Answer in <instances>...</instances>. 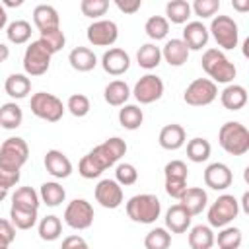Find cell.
Here are the masks:
<instances>
[{
	"instance_id": "cell-60",
	"label": "cell",
	"mask_w": 249,
	"mask_h": 249,
	"mask_svg": "<svg viewBox=\"0 0 249 249\" xmlns=\"http://www.w3.org/2000/svg\"><path fill=\"white\" fill-rule=\"evenodd\" d=\"M6 195H8V191H6V189H2V187H0V202H2V200H4V198H6Z\"/></svg>"
},
{
	"instance_id": "cell-12",
	"label": "cell",
	"mask_w": 249,
	"mask_h": 249,
	"mask_svg": "<svg viewBox=\"0 0 249 249\" xmlns=\"http://www.w3.org/2000/svg\"><path fill=\"white\" fill-rule=\"evenodd\" d=\"M132 93H134L136 101L142 103V105L154 103V101H158V99L163 95V82H161V78L156 76V74H146V76H142V78L134 84Z\"/></svg>"
},
{
	"instance_id": "cell-50",
	"label": "cell",
	"mask_w": 249,
	"mask_h": 249,
	"mask_svg": "<svg viewBox=\"0 0 249 249\" xmlns=\"http://www.w3.org/2000/svg\"><path fill=\"white\" fill-rule=\"evenodd\" d=\"M60 249H89V245L82 235H68L62 239Z\"/></svg>"
},
{
	"instance_id": "cell-39",
	"label": "cell",
	"mask_w": 249,
	"mask_h": 249,
	"mask_svg": "<svg viewBox=\"0 0 249 249\" xmlns=\"http://www.w3.org/2000/svg\"><path fill=\"white\" fill-rule=\"evenodd\" d=\"M144 31H146V35H148L150 39L160 41V39H163V37L167 35V31H169V21H167L163 16H150V18L146 19V23H144Z\"/></svg>"
},
{
	"instance_id": "cell-5",
	"label": "cell",
	"mask_w": 249,
	"mask_h": 249,
	"mask_svg": "<svg viewBox=\"0 0 249 249\" xmlns=\"http://www.w3.org/2000/svg\"><path fill=\"white\" fill-rule=\"evenodd\" d=\"M29 107H31V113L43 121H49V123H56L62 119L64 115V105L62 101L54 95V93H49V91H37L31 95V101H29Z\"/></svg>"
},
{
	"instance_id": "cell-37",
	"label": "cell",
	"mask_w": 249,
	"mask_h": 249,
	"mask_svg": "<svg viewBox=\"0 0 249 249\" xmlns=\"http://www.w3.org/2000/svg\"><path fill=\"white\" fill-rule=\"evenodd\" d=\"M6 35H8V39H10L12 43L23 45V43H27L29 37H31V23L25 21V19H16V21H12V23L8 25Z\"/></svg>"
},
{
	"instance_id": "cell-43",
	"label": "cell",
	"mask_w": 249,
	"mask_h": 249,
	"mask_svg": "<svg viewBox=\"0 0 249 249\" xmlns=\"http://www.w3.org/2000/svg\"><path fill=\"white\" fill-rule=\"evenodd\" d=\"M103 171H105V169L99 165V161L93 158L91 152H88V154L80 160V163H78V173H80L84 179H95V177H99Z\"/></svg>"
},
{
	"instance_id": "cell-57",
	"label": "cell",
	"mask_w": 249,
	"mask_h": 249,
	"mask_svg": "<svg viewBox=\"0 0 249 249\" xmlns=\"http://www.w3.org/2000/svg\"><path fill=\"white\" fill-rule=\"evenodd\" d=\"M6 21H8V14H6V10H4V6L0 4V29L6 25Z\"/></svg>"
},
{
	"instance_id": "cell-49",
	"label": "cell",
	"mask_w": 249,
	"mask_h": 249,
	"mask_svg": "<svg viewBox=\"0 0 249 249\" xmlns=\"http://www.w3.org/2000/svg\"><path fill=\"white\" fill-rule=\"evenodd\" d=\"M163 173H165V177H179V179H187L189 169H187L185 161H181V160H171V161H167V163H165Z\"/></svg>"
},
{
	"instance_id": "cell-53",
	"label": "cell",
	"mask_w": 249,
	"mask_h": 249,
	"mask_svg": "<svg viewBox=\"0 0 249 249\" xmlns=\"http://www.w3.org/2000/svg\"><path fill=\"white\" fill-rule=\"evenodd\" d=\"M115 4H117V8H119L121 12H124V14H134V12L140 10V6H142L140 0H115Z\"/></svg>"
},
{
	"instance_id": "cell-52",
	"label": "cell",
	"mask_w": 249,
	"mask_h": 249,
	"mask_svg": "<svg viewBox=\"0 0 249 249\" xmlns=\"http://www.w3.org/2000/svg\"><path fill=\"white\" fill-rule=\"evenodd\" d=\"M0 237H4L8 243H12L16 239V228L10 220L6 218H0Z\"/></svg>"
},
{
	"instance_id": "cell-3",
	"label": "cell",
	"mask_w": 249,
	"mask_h": 249,
	"mask_svg": "<svg viewBox=\"0 0 249 249\" xmlns=\"http://www.w3.org/2000/svg\"><path fill=\"white\" fill-rule=\"evenodd\" d=\"M200 64H202V70L212 78L214 84L216 82L230 84L237 74L233 62H230L226 58V54L222 51H218V49H206L204 54H202Z\"/></svg>"
},
{
	"instance_id": "cell-45",
	"label": "cell",
	"mask_w": 249,
	"mask_h": 249,
	"mask_svg": "<svg viewBox=\"0 0 249 249\" xmlns=\"http://www.w3.org/2000/svg\"><path fill=\"white\" fill-rule=\"evenodd\" d=\"M109 8V2L107 0H82L80 2V10L86 18H99V16H105Z\"/></svg>"
},
{
	"instance_id": "cell-58",
	"label": "cell",
	"mask_w": 249,
	"mask_h": 249,
	"mask_svg": "<svg viewBox=\"0 0 249 249\" xmlns=\"http://www.w3.org/2000/svg\"><path fill=\"white\" fill-rule=\"evenodd\" d=\"M6 6H21V0H6Z\"/></svg>"
},
{
	"instance_id": "cell-47",
	"label": "cell",
	"mask_w": 249,
	"mask_h": 249,
	"mask_svg": "<svg viewBox=\"0 0 249 249\" xmlns=\"http://www.w3.org/2000/svg\"><path fill=\"white\" fill-rule=\"evenodd\" d=\"M218 8H220V0H195L191 10H195V14L200 18H210L218 12Z\"/></svg>"
},
{
	"instance_id": "cell-38",
	"label": "cell",
	"mask_w": 249,
	"mask_h": 249,
	"mask_svg": "<svg viewBox=\"0 0 249 249\" xmlns=\"http://www.w3.org/2000/svg\"><path fill=\"white\" fill-rule=\"evenodd\" d=\"M10 222L18 230H29L37 222V210H25V208H10Z\"/></svg>"
},
{
	"instance_id": "cell-61",
	"label": "cell",
	"mask_w": 249,
	"mask_h": 249,
	"mask_svg": "<svg viewBox=\"0 0 249 249\" xmlns=\"http://www.w3.org/2000/svg\"><path fill=\"white\" fill-rule=\"evenodd\" d=\"M247 47H249V39L243 41V54H245V56H247Z\"/></svg>"
},
{
	"instance_id": "cell-56",
	"label": "cell",
	"mask_w": 249,
	"mask_h": 249,
	"mask_svg": "<svg viewBox=\"0 0 249 249\" xmlns=\"http://www.w3.org/2000/svg\"><path fill=\"white\" fill-rule=\"evenodd\" d=\"M241 208H243V212H249V193H243V196H241Z\"/></svg>"
},
{
	"instance_id": "cell-4",
	"label": "cell",
	"mask_w": 249,
	"mask_h": 249,
	"mask_svg": "<svg viewBox=\"0 0 249 249\" xmlns=\"http://www.w3.org/2000/svg\"><path fill=\"white\" fill-rule=\"evenodd\" d=\"M29 158V146L23 138L12 136L6 138L0 146V169L2 171H19Z\"/></svg>"
},
{
	"instance_id": "cell-51",
	"label": "cell",
	"mask_w": 249,
	"mask_h": 249,
	"mask_svg": "<svg viewBox=\"0 0 249 249\" xmlns=\"http://www.w3.org/2000/svg\"><path fill=\"white\" fill-rule=\"evenodd\" d=\"M18 181H19V171H2L0 169V187L2 189H10V187H14V185H18Z\"/></svg>"
},
{
	"instance_id": "cell-44",
	"label": "cell",
	"mask_w": 249,
	"mask_h": 249,
	"mask_svg": "<svg viewBox=\"0 0 249 249\" xmlns=\"http://www.w3.org/2000/svg\"><path fill=\"white\" fill-rule=\"evenodd\" d=\"M66 109L74 115V117H86L88 113H89V109H91V105H89V97L88 95H84V93H72L70 97H68V101H66Z\"/></svg>"
},
{
	"instance_id": "cell-1",
	"label": "cell",
	"mask_w": 249,
	"mask_h": 249,
	"mask_svg": "<svg viewBox=\"0 0 249 249\" xmlns=\"http://www.w3.org/2000/svg\"><path fill=\"white\" fill-rule=\"evenodd\" d=\"M160 212H161V202L156 195L150 193L134 195L126 202V214L136 224H152L160 218Z\"/></svg>"
},
{
	"instance_id": "cell-25",
	"label": "cell",
	"mask_w": 249,
	"mask_h": 249,
	"mask_svg": "<svg viewBox=\"0 0 249 249\" xmlns=\"http://www.w3.org/2000/svg\"><path fill=\"white\" fill-rule=\"evenodd\" d=\"M68 62H70V66H72L74 70H78V72H89V70L95 68L97 56H95V53H93L91 49H88V47H76V49L70 51Z\"/></svg>"
},
{
	"instance_id": "cell-17",
	"label": "cell",
	"mask_w": 249,
	"mask_h": 249,
	"mask_svg": "<svg viewBox=\"0 0 249 249\" xmlns=\"http://www.w3.org/2000/svg\"><path fill=\"white\" fill-rule=\"evenodd\" d=\"M208 27L202 21H189L183 29V43L189 51H200L208 43Z\"/></svg>"
},
{
	"instance_id": "cell-9",
	"label": "cell",
	"mask_w": 249,
	"mask_h": 249,
	"mask_svg": "<svg viewBox=\"0 0 249 249\" xmlns=\"http://www.w3.org/2000/svg\"><path fill=\"white\" fill-rule=\"evenodd\" d=\"M51 53L45 49V45L37 39V41H31V45L25 49V54H23V70L29 74V76H41L49 70L51 66Z\"/></svg>"
},
{
	"instance_id": "cell-2",
	"label": "cell",
	"mask_w": 249,
	"mask_h": 249,
	"mask_svg": "<svg viewBox=\"0 0 249 249\" xmlns=\"http://www.w3.org/2000/svg\"><path fill=\"white\" fill-rule=\"evenodd\" d=\"M218 142L228 154L243 156L249 150V130L245 124H241L237 121H228L220 126Z\"/></svg>"
},
{
	"instance_id": "cell-27",
	"label": "cell",
	"mask_w": 249,
	"mask_h": 249,
	"mask_svg": "<svg viewBox=\"0 0 249 249\" xmlns=\"http://www.w3.org/2000/svg\"><path fill=\"white\" fill-rule=\"evenodd\" d=\"M4 89L14 99H23L31 91V80L25 74H10L4 82Z\"/></svg>"
},
{
	"instance_id": "cell-46",
	"label": "cell",
	"mask_w": 249,
	"mask_h": 249,
	"mask_svg": "<svg viewBox=\"0 0 249 249\" xmlns=\"http://www.w3.org/2000/svg\"><path fill=\"white\" fill-rule=\"evenodd\" d=\"M136 179H138V171H136V167H134L132 163H119V165H117L115 181H117L119 185L128 187V185H134Z\"/></svg>"
},
{
	"instance_id": "cell-55",
	"label": "cell",
	"mask_w": 249,
	"mask_h": 249,
	"mask_svg": "<svg viewBox=\"0 0 249 249\" xmlns=\"http://www.w3.org/2000/svg\"><path fill=\"white\" fill-rule=\"evenodd\" d=\"M8 56H10V49H8L4 43H0V62L8 60Z\"/></svg>"
},
{
	"instance_id": "cell-24",
	"label": "cell",
	"mask_w": 249,
	"mask_h": 249,
	"mask_svg": "<svg viewBox=\"0 0 249 249\" xmlns=\"http://www.w3.org/2000/svg\"><path fill=\"white\" fill-rule=\"evenodd\" d=\"M161 56L169 66H183L189 58V49L183 39H169L161 49Z\"/></svg>"
},
{
	"instance_id": "cell-8",
	"label": "cell",
	"mask_w": 249,
	"mask_h": 249,
	"mask_svg": "<svg viewBox=\"0 0 249 249\" xmlns=\"http://www.w3.org/2000/svg\"><path fill=\"white\" fill-rule=\"evenodd\" d=\"M208 31H212V37L216 39V43L222 49H233V47H237L239 27L233 21V18H230V16H216L212 19Z\"/></svg>"
},
{
	"instance_id": "cell-20",
	"label": "cell",
	"mask_w": 249,
	"mask_h": 249,
	"mask_svg": "<svg viewBox=\"0 0 249 249\" xmlns=\"http://www.w3.org/2000/svg\"><path fill=\"white\" fill-rule=\"evenodd\" d=\"M208 202V196H206V191L200 189V187H187V191L181 195L179 198V204L191 214V216H196L204 210Z\"/></svg>"
},
{
	"instance_id": "cell-15",
	"label": "cell",
	"mask_w": 249,
	"mask_h": 249,
	"mask_svg": "<svg viewBox=\"0 0 249 249\" xmlns=\"http://www.w3.org/2000/svg\"><path fill=\"white\" fill-rule=\"evenodd\" d=\"M231 181H233L231 169L222 161H214L204 169V183H206V187H210L214 191L228 189L231 185Z\"/></svg>"
},
{
	"instance_id": "cell-40",
	"label": "cell",
	"mask_w": 249,
	"mask_h": 249,
	"mask_svg": "<svg viewBox=\"0 0 249 249\" xmlns=\"http://www.w3.org/2000/svg\"><path fill=\"white\" fill-rule=\"evenodd\" d=\"M171 245V233L165 228H154L144 237L146 249H167Z\"/></svg>"
},
{
	"instance_id": "cell-16",
	"label": "cell",
	"mask_w": 249,
	"mask_h": 249,
	"mask_svg": "<svg viewBox=\"0 0 249 249\" xmlns=\"http://www.w3.org/2000/svg\"><path fill=\"white\" fill-rule=\"evenodd\" d=\"M101 66H103V70H105L107 74H111V76H121V74H124V72L128 70V66H130V56H128L126 51H123V49H119V47H113V49H109V51L103 53V56H101Z\"/></svg>"
},
{
	"instance_id": "cell-32",
	"label": "cell",
	"mask_w": 249,
	"mask_h": 249,
	"mask_svg": "<svg viewBox=\"0 0 249 249\" xmlns=\"http://www.w3.org/2000/svg\"><path fill=\"white\" fill-rule=\"evenodd\" d=\"M12 206L25 208V210H37L39 208V193L31 187H19L12 196Z\"/></svg>"
},
{
	"instance_id": "cell-19",
	"label": "cell",
	"mask_w": 249,
	"mask_h": 249,
	"mask_svg": "<svg viewBox=\"0 0 249 249\" xmlns=\"http://www.w3.org/2000/svg\"><path fill=\"white\" fill-rule=\"evenodd\" d=\"M33 21H35L39 33L49 31V29H58V25H60L58 12L51 4H37L33 10Z\"/></svg>"
},
{
	"instance_id": "cell-41",
	"label": "cell",
	"mask_w": 249,
	"mask_h": 249,
	"mask_svg": "<svg viewBox=\"0 0 249 249\" xmlns=\"http://www.w3.org/2000/svg\"><path fill=\"white\" fill-rule=\"evenodd\" d=\"M39 41L45 45V49H47L51 54H54V53H58V51L64 47V43H66V37H64V31L58 27V29L41 31V35H39Z\"/></svg>"
},
{
	"instance_id": "cell-54",
	"label": "cell",
	"mask_w": 249,
	"mask_h": 249,
	"mask_svg": "<svg viewBox=\"0 0 249 249\" xmlns=\"http://www.w3.org/2000/svg\"><path fill=\"white\" fill-rule=\"evenodd\" d=\"M231 6L239 12H245V10H249V0H233Z\"/></svg>"
},
{
	"instance_id": "cell-10",
	"label": "cell",
	"mask_w": 249,
	"mask_h": 249,
	"mask_svg": "<svg viewBox=\"0 0 249 249\" xmlns=\"http://www.w3.org/2000/svg\"><path fill=\"white\" fill-rule=\"evenodd\" d=\"M64 222L72 230H88L93 224V206L86 198H74L64 210Z\"/></svg>"
},
{
	"instance_id": "cell-6",
	"label": "cell",
	"mask_w": 249,
	"mask_h": 249,
	"mask_svg": "<svg viewBox=\"0 0 249 249\" xmlns=\"http://www.w3.org/2000/svg\"><path fill=\"white\" fill-rule=\"evenodd\" d=\"M237 212H239L237 198L233 195H222L208 208V222L214 228H226L237 216Z\"/></svg>"
},
{
	"instance_id": "cell-26",
	"label": "cell",
	"mask_w": 249,
	"mask_h": 249,
	"mask_svg": "<svg viewBox=\"0 0 249 249\" xmlns=\"http://www.w3.org/2000/svg\"><path fill=\"white\" fill-rule=\"evenodd\" d=\"M103 97H105V101H107L109 105H113V107H123V105L126 103V99L130 97V88H128V84L123 82V80H113V82H109V84L105 86Z\"/></svg>"
},
{
	"instance_id": "cell-48",
	"label": "cell",
	"mask_w": 249,
	"mask_h": 249,
	"mask_svg": "<svg viewBox=\"0 0 249 249\" xmlns=\"http://www.w3.org/2000/svg\"><path fill=\"white\" fill-rule=\"evenodd\" d=\"M187 191V179H179V177H165V193L171 198H181V195Z\"/></svg>"
},
{
	"instance_id": "cell-30",
	"label": "cell",
	"mask_w": 249,
	"mask_h": 249,
	"mask_svg": "<svg viewBox=\"0 0 249 249\" xmlns=\"http://www.w3.org/2000/svg\"><path fill=\"white\" fill-rule=\"evenodd\" d=\"M144 121V113L138 105H123L119 109V123L126 130H136Z\"/></svg>"
},
{
	"instance_id": "cell-13",
	"label": "cell",
	"mask_w": 249,
	"mask_h": 249,
	"mask_svg": "<svg viewBox=\"0 0 249 249\" xmlns=\"http://www.w3.org/2000/svg\"><path fill=\"white\" fill-rule=\"evenodd\" d=\"M119 27L113 19H95L88 27V41L93 47H109L117 41Z\"/></svg>"
},
{
	"instance_id": "cell-42",
	"label": "cell",
	"mask_w": 249,
	"mask_h": 249,
	"mask_svg": "<svg viewBox=\"0 0 249 249\" xmlns=\"http://www.w3.org/2000/svg\"><path fill=\"white\" fill-rule=\"evenodd\" d=\"M220 249H239L241 245V230L239 228H224L218 237H214Z\"/></svg>"
},
{
	"instance_id": "cell-21",
	"label": "cell",
	"mask_w": 249,
	"mask_h": 249,
	"mask_svg": "<svg viewBox=\"0 0 249 249\" xmlns=\"http://www.w3.org/2000/svg\"><path fill=\"white\" fill-rule=\"evenodd\" d=\"M185 136H187L185 128L177 123H171V124L161 126L158 140H160V146L163 150H179L185 144Z\"/></svg>"
},
{
	"instance_id": "cell-34",
	"label": "cell",
	"mask_w": 249,
	"mask_h": 249,
	"mask_svg": "<svg viewBox=\"0 0 249 249\" xmlns=\"http://www.w3.org/2000/svg\"><path fill=\"white\" fill-rule=\"evenodd\" d=\"M136 60H138V64H140L142 68L152 70V68H156V66L160 64V60H161V49L156 47L154 43H146V45H142V47L138 49Z\"/></svg>"
},
{
	"instance_id": "cell-36",
	"label": "cell",
	"mask_w": 249,
	"mask_h": 249,
	"mask_svg": "<svg viewBox=\"0 0 249 249\" xmlns=\"http://www.w3.org/2000/svg\"><path fill=\"white\" fill-rule=\"evenodd\" d=\"M165 19L173 23H185L191 16V4L185 0H169L165 4Z\"/></svg>"
},
{
	"instance_id": "cell-22",
	"label": "cell",
	"mask_w": 249,
	"mask_h": 249,
	"mask_svg": "<svg viewBox=\"0 0 249 249\" xmlns=\"http://www.w3.org/2000/svg\"><path fill=\"white\" fill-rule=\"evenodd\" d=\"M220 101L228 111H239L247 103V89L239 84H228L220 93Z\"/></svg>"
},
{
	"instance_id": "cell-59",
	"label": "cell",
	"mask_w": 249,
	"mask_h": 249,
	"mask_svg": "<svg viewBox=\"0 0 249 249\" xmlns=\"http://www.w3.org/2000/svg\"><path fill=\"white\" fill-rule=\"evenodd\" d=\"M8 247H10V243L4 237H0V249H8Z\"/></svg>"
},
{
	"instance_id": "cell-29",
	"label": "cell",
	"mask_w": 249,
	"mask_h": 249,
	"mask_svg": "<svg viewBox=\"0 0 249 249\" xmlns=\"http://www.w3.org/2000/svg\"><path fill=\"white\" fill-rule=\"evenodd\" d=\"M39 198H41L47 206H58L60 202H64V198H66V191H64V187L58 185L56 181H47V183L41 185Z\"/></svg>"
},
{
	"instance_id": "cell-11",
	"label": "cell",
	"mask_w": 249,
	"mask_h": 249,
	"mask_svg": "<svg viewBox=\"0 0 249 249\" xmlns=\"http://www.w3.org/2000/svg\"><path fill=\"white\" fill-rule=\"evenodd\" d=\"M93 158L99 161V165L103 169L115 165L124 154H126V142L119 136H113V138H107L105 142H101L99 146H95L91 150Z\"/></svg>"
},
{
	"instance_id": "cell-31",
	"label": "cell",
	"mask_w": 249,
	"mask_h": 249,
	"mask_svg": "<svg viewBox=\"0 0 249 249\" xmlns=\"http://www.w3.org/2000/svg\"><path fill=\"white\" fill-rule=\"evenodd\" d=\"M210 152H212V146H210V142L206 138L196 136V138L187 142V158L191 161H195V163L206 161L210 158Z\"/></svg>"
},
{
	"instance_id": "cell-35",
	"label": "cell",
	"mask_w": 249,
	"mask_h": 249,
	"mask_svg": "<svg viewBox=\"0 0 249 249\" xmlns=\"http://www.w3.org/2000/svg\"><path fill=\"white\" fill-rule=\"evenodd\" d=\"M62 233V222L58 216L49 214L39 222V237L43 241H54Z\"/></svg>"
},
{
	"instance_id": "cell-23",
	"label": "cell",
	"mask_w": 249,
	"mask_h": 249,
	"mask_svg": "<svg viewBox=\"0 0 249 249\" xmlns=\"http://www.w3.org/2000/svg\"><path fill=\"white\" fill-rule=\"evenodd\" d=\"M191 220H193V216L181 204H173L165 212V226H167V230H171V233L187 231L189 226H191Z\"/></svg>"
},
{
	"instance_id": "cell-14",
	"label": "cell",
	"mask_w": 249,
	"mask_h": 249,
	"mask_svg": "<svg viewBox=\"0 0 249 249\" xmlns=\"http://www.w3.org/2000/svg\"><path fill=\"white\" fill-rule=\"evenodd\" d=\"M95 200L103 208H119L123 202V187L115 179H101L95 187Z\"/></svg>"
},
{
	"instance_id": "cell-33",
	"label": "cell",
	"mask_w": 249,
	"mask_h": 249,
	"mask_svg": "<svg viewBox=\"0 0 249 249\" xmlns=\"http://www.w3.org/2000/svg\"><path fill=\"white\" fill-rule=\"evenodd\" d=\"M189 245L191 249H210L214 245V233L210 226H195L189 233Z\"/></svg>"
},
{
	"instance_id": "cell-18",
	"label": "cell",
	"mask_w": 249,
	"mask_h": 249,
	"mask_svg": "<svg viewBox=\"0 0 249 249\" xmlns=\"http://www.w3.org/2000/svg\"><path fill=\"white\" fill-rule=\"evenodd\" d=\"M45 169L56 179H66L72 173V161L60 150H49L45 154Z\"/></svg>"
},
{
	"instance_id": "cell-7",
	"label": "cell",
	"mask_w": 249,
	"mask_h": 249,
	"mask_svg": "<svg viewBox=\"0 0 249 249\" xmlns=\"http://www.w3.org/2000/svg\"><path fill=\"white\" fill-rule=\"evenodd\" d=\"M218 95V88L212 80L208 78H196L193 80L183 93V99L187 105L193 107H202V105H210Z\"/></svg>"
},
{
	"instance_id": "cell-28",
	"label": "cell",
	"mask_w": 249,
	"mask_h": 249,
	"mask_svg": "<svg viewBox=\"0 0 249 249\" xmlns=\"http://www.w3.org/2000/svg\"><path fill=\"white\" fill-rule=\"evenodd\" d=\"M21 121H23V111L18 103L8 101L0 107V126H4L8 130H14L21 124Z\"/></svg>"
}]
</instances>
